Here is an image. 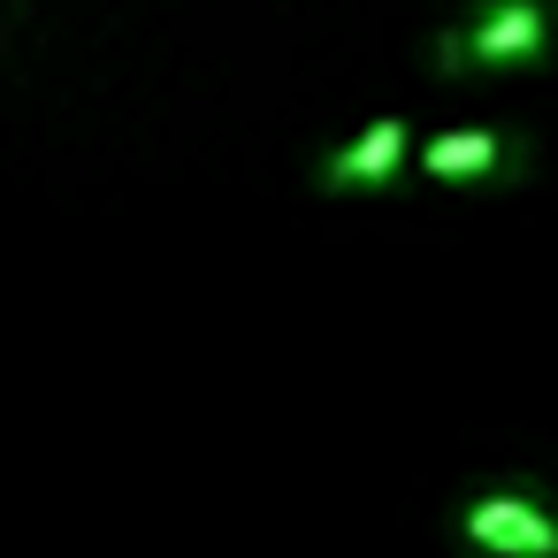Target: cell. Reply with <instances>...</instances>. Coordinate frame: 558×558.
<instances>
[{"mask_svg": "<svg viewBox=\"0 0 558 558\" xmlns=\"http://www.w3.org/2000/svg\"><path fill=\"white\" fill-rule=\"evenodd\" d=\"M558 24L543 0H489V9H474L466 24H451L436 39V70L444 77H466V70H535L550 54Z\"/></svg>", "mask_w": 558, "mask_h": 558, "instance_id": "6da1fadb", "label": "cell"}, {"mask_svg": "<svg viewBox=\"0 0 558 558\" xmlns=\"http://www.w3.org/2000/svg\"><path fill=\"white\" fill-rule=\"evenodd\" d=\"M459 543L482 550V558H558V512H550L535 489L497 482V489H474V497H466Z\"/></svg>", "mask_w": 558, "mask_h": 558, "instance_id": "7a4b0ae2", "label": "cell"}, {"mask_svg": "<svg viewBox=\"0 0 558 558\" xmlns=\"http://www.w3.org/2000/svg\"><path fill=\"white\" fill-rule=\"evenodd\" d=\"M413 169H421L428 184L482 192V184H520V177L535 169V154H527L520 138L489 131V123H459V131H436V138H421Z\"/></svg>", "mask_w": 558, "mask_h": 558, "instance_id": "3957f363", "label": "cell"}, {"mask_svg": "<svg viewBox=\"0 0 558 558\" xmlns=\"http://www.w3.org/2000/svg\"><path fill=\"white\" fill-rule=\"evenodd\" d=\"M413 154H421V146H413L405 116H375L367 131H352V138L322 161V192H383V184H398V169H405Z\"/></svg>", "mask_w": 558, "mask_h": 558, "instance_id": "277c9868", "label": "cell"}]
</instances>
